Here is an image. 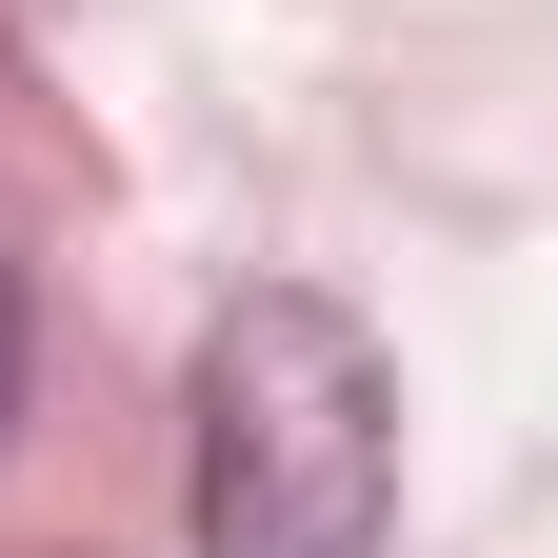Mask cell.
Listing matches in <instances>:
<instances>
[{"instance_id":"2","label":"cell","mask_w":558,"mask_h":558,"mask_svg":"<svg viewBox=\"0 0 558 558\" xmlns=\"http://www.w3.org/2000/svg\"><path fill=\"white\" fill-rule=\"evenodd\" d=\"M0 418H21V279H0Z\"/></svg>"},{"instance_id":"1","label":"cell","mask_w":558,"mask_h":558,"mask_svg":"<svg viewBox=\"0 0 558 558\" xmlns=\"http://www.w3.org/2000/svg\"><path fill=\"white\" fill-rule=\"evenodd\" d=\"M399 499V379L379 339L259 279L199 339V558H360Z\"/></svg>"}]
</instances>
